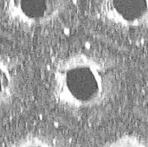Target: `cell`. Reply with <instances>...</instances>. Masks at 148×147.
<instances>
[{"label":"cell","mask_w":148,"mask_h":147,"mask_svg":"<svg viewBox=\"0 0 148 147\" xmlns=\"http://www.w3.org/2000/svg\"><path fill=\"white\" fill-rule=\"evenodd\" d=\"M101 19L108 26L123 30L148 27V0H97Z\"/></svg>","instance_id":"cell-2"},{"label":"cell","mask_w":148,"mask_h":147,"mask_svg":"<svg viewBox=\"0 0 148 147\" xmlns=\"http://www.w3.org/2000/svg\"><path fill=\"white\" fill-rule=\"evenodd\" d=\"M4 147H63L55 137L42 133H28L10 140Z\"/></svg>","instance_id":"cell-4"},{"label":"cell","mask_w":148,"mask_h":147,"mask_svg":"<svg viewBox=\"0 0 148 147\" xmlns=\"http://www.w3.org/2000/svg\"><path fill=\"white\" fill-rule=\"evenodd\" d=\"M15 81L9 64L0 57V107L8 105L13 99Z\"/></svg>","instance_id":"cell-5"},{"label":"cell","mask_w":148,"mask_h":147,"mask_svg":"<svg viewBox=\"0 0 148 147\" xmlns=\"http://www.w3.org/2000/svg\"><path fill=\"white\" fill-rule=\"evenodd\" d=\"M66 0H5L7 13L15 22L28 27L50 23L59 17Z\"/></svg>","instance_id":"cell-3"},{"label":"cell","mask_w":148,"mask_h":147,"mask_svg":"<svg viewBox=\"0 0 148 147\" xmlns=\"http://www.w3.org/2000/svg\"><path fill=\"white\" fill-rule=\"evenodd\" d=\"M147 96H148V75H147Z\"/></svg>","instance_id":"cell-7"},{"label":"cell","mask_w":148,"mask_h":147,"mask_svg":"<svg viewBox=\"0 0 148 147\" xmlns=\"http://www.w3.org/2000/svg\"><path fill=\"white\" fill-rule=\"evenodd\" d=\"M107 60L88 53L62 59L53 73L56 102L73 111H86L107 104L114 94L117 78Z\"/></svg>","instance_id":"cell-1"},{"label":"cell","mask_w":148,"mask_h":147,"mask_svg":"<svg viewBox=\"0 0 148 147\" xmlns=\"http://www.w3.org/2000/svg\"><path fill=\"white\" fill-rule=\"evenodd\" d=\"M102 147H148V137L137 133H126L108 140Z\"/></svg>","instance_id":"cell-6"}]
</instances>
